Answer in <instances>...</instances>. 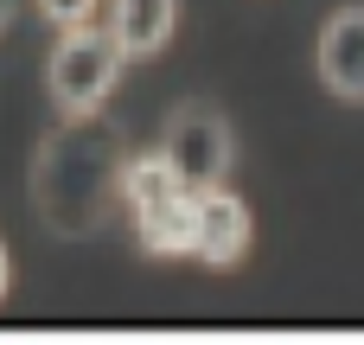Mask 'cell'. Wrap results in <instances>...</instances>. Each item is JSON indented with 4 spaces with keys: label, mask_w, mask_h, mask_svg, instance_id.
Listing matches in <instances>:
<instances>
[{
    "label": "cell",
    "mask_w": 364,
    "mask_h": 345,
    "mask_svg": "<svg viewBox=\"0 0 364 345\" xmlns=\"http://www.w3.org/2000/svg\"><path fill=\"white\" fill-rule=\"evenodd\" d=\"M173 19H179V0H109V32L122 38L128 58H147L173 38Z\"/></svg>",
    "instance_id": "cell-5"
},
{
    "label": "cell",
    "mask_w": 364,
    "mask_h": 345,
    "mask_svg": "<svg viewBox=\"0 0 364 345\" xmlns=\"http://www.w3.org/2000/svg\"><path fill=\"white\" fill-rule=\"evenodd\" d=\"M134 230H141V250H147V256H192L198 192H186V198H173V205H160V211H141Z\"/></svg>",
    "instance_id": "cell-6"
},
{
    "label": "cell",
    "mask_w": 364,
    "mask_h": 345,
    "mask_svg": "<svg viewBox=\"0 0 364 345\" xmlns=\"http://www.w3.org/2000/svg\"><path fill=\"white\" fill-rule=\"evenodd\" d=\"M320 77L333 96L364 102V6H339L320 32Z\"/></svg>",
    "instance_id": "cell-4"
},
{
    "label": "cell",
    "mask_w": 364,
    "mask_h": 345,
    "mask_svg": "<svg viewBox=\"0 0 364 345\" xmlns=\"http://www.w3.org/2000/svg\"><path fill=\"white\" fill-rule=\"evenodd\" d=\"M122 58H128V51H122V38H115L109 26H64V38H58V51H51V64H45L58 109H64V115H96L102 96H109L115 77H122Z\"/></svg>",
    "instance_id": "cell-1"
},
{
    "label": "cell",
    "mask_w": 364,
    "mask_h": 345,
    "mask_svg": "<svg viewBox=\"0 0 364 345\" xmlns=\"http://www.w3.org/2000/svg\"><path fill=\"white\" fill-rule=\"evenodd\" d=\"M6 13H13V0H0V26H6Z\"/></svg>",
    "instance_id": "cell-9"
},
{
    "label": "cell",
    "mask_w": 364,
    "mask_h": 345,
    "mask_svg": "<svg viewBox=\"0 0 364 345\" xmlns=\"http://www.w3.org/2000/svg\"><path fill=\"white\" fill-rule=\"evenodd\" d=\"M160 154H166V166H173L192 192H205V186H218V179L230 173V128H224V115H218L211 102H186V109L166 115Z\"/></svg>",
    "instance_id": "cell-2"
},
{
    "label": "cell",
    "mask_w": 364,
    "mask_h": 345,
    "mask_svg": "<svg viewBox=\"0 0 364 345\" xmlns=\"http://www.w3.org/2000/svg\"><path fill=\"white\" fill-rule=\"evenodd\" d=\"M0 294H6V250H0Z\"/></svg>",
    "instance_id": "cell-8"
},
{
    "label": "cell",
    "mask_w": 364,
    "mask_h": 345,
    "mask_svg": "<svg viewBox=\"0 0 364 345\" xmlns=\"http://www.w3.org/2000/svg\"><path fill=\"white\" fill-rule=\"evenodd\" d=\"M243 250H250V211H243V198H230L224 186H205V192H198L192 256H198V262H211V269H230Z\"/></svg>",
    "instance_id": "cell-3"
},
{
    "label": "cell",
    "mask_w": 364,
    "mask_h": 345,
    "mask_svg": "<svg viewBox=\"0 0 364 345\" xmlns=\"http://www.w3.org/2000/svg\"><path fill=\"white\" fill-rule=\"evenodd\" d=\"M38 13L51 26H90L96 19V0H38Z\"/></svg>",
    "instance_id": "cell-7"
}]
</instances>
